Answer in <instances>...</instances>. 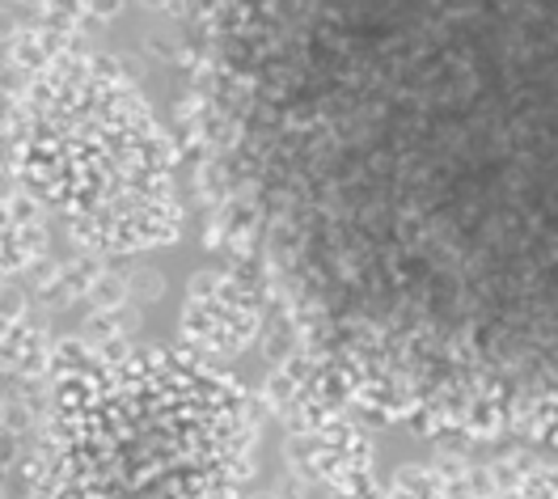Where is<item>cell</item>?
Masks as SVG:
<instances>
[{
  "label": "cell",
  "mask_w": 558,
  "mask_h": 499,
  "mask_svg": "<svg viewBox=\"0 0 558 499\" xmlns=\"http://www.w3.org/2000/svg\"><path fill=\"white\" fill-rule=\"evenodd\" d=\"M271 406L288 428L292 474L305 487L326 491V499H381L368 431L335 406L305 364H279L271 377Z\"/></svg>",
  "instance_id": "obj_3"
},
{
  "label": "cell",
  "mask_w": 558,
  "mask_h": 499,
  "mask_svg": "<svg viewBox=\"0 0 558 499\" xmlns=\"http://www.w3.org/2000/svg\"><path fill=\"white\" fill-rule=\"evenodd\" d=\"M436 462L449 470L461 499H558V462L537 453H440Z\"/></svg>",
  "instance_id": "obj_5"
},
{
  "label": "cell",
  "mask_w": 558,
  "mask_h": 499,
  "mask_svg": "<svg viewBox=\"0 0 558 499\" xmlns=\"http://www.w3.org/2000/svg\"><path fill=\"white\" fill-rule=\"evenodd\" d=\"M51 352L47 499H250L258 424L225 373L199 360Z\"/></svg>",
  "instance_id": "obj_1"
},
{
  "label": "cell",
  "mask_w": 558,
  "mask_h": 499,
  "mask_svg": "<svg viewBox=\"0 0 558 499\" xmlns=\"http://www.w3.org/2000/svg\"><path fill=\"white\" fill-rule=\"evenodd\" d=\"M258 321V288L238 271H204L182 305V339L199 360L238 356L254 343Z\"/></svg>",
  "instance_id": "obj_4"
},
{
  "label": "cell",
  "mask_w": 558,
  "mask_h": 499,
  "mask_svg": "<svg viewBox=\"0 0 558 499\" xmlns=\"http://www.w3.org/2000/svg\"><path fill=\"white\" fill-rule=\"evenodd\" d=\"M128 276H132V296H136L140 305H153V301L166 296V276L161 271H153V267H128Z\"/></svg>",
  "instance_id": "obj_8"
},
{
  "label": "cell",
  "mask_w": 558,
  "mask_h": 499,
  "mask_svg": "<svg viewBox=\"0 0 558 499\" xmlns=\"http://www.w3.org/2000/svg\"><path fill=\"white\" fill-rule=\"evenodd\" d=\"M140 4H144L148 13H170V9H174V0H140Z\"/></svg>",
  "instance_id": "obj_10"
},
{
  "label": "cell",
  "mask_w": 558,
  "mask_h": 499,
  "mask_svg": "<svg viewBox=\"0 0 558 499\" xmlns=\"http://www.w3.org/2000/svg\"><path fill=\"white\" fill-rule=\"evenodd\" d=\"M47 258V220L38 208V195H31L22 182L9 191V271H35Z\"/></svg>",
  "instance_id": "obj_6"
},
{
  "label": "cell",
  "mask_w": 558,
  "mask_h": 499,
  "mask_svg": "<svg viewBox=\"0 0 558 499\" xmlns=\"http://www.w3.org/2000/svg\"><path fill=\"white\" fill-rule=\"evenodd\" d=\"M13 166L31 170L35 191L69 216L85 249L128 254L178 238L182 216L166 141L123 85H76L35 98L31 114L17 110Z\"/></svg>",
  "instance_id": "obj_2"
},
{
  "label": "cell",
  "mask_w": 558,
  "mask_h": 499,
  "mask_svg": "<svg viewBox=\"0 0 558 499\" xmlns=\"http://www.w3.org/2000/svg\"><path fill=\"white\" fill-rule=\"evenodd\" d=\"M119 9H123V0H94V13L106 17V22H110V17H119Z\"/></svg>",
  "instance_id": "obj_9"
},
{
  "label": "cell",
  "mask_w": 558,
  "mask_h": 499,
  "mask_svg": "<svg viewBox=\"0 0 558 499\" xmlns=\"http://www.w3.org/2000/svg\"><path fill=\"white\" fill-rule=\"evenodd\" d=\"M381 499H461L440 462H411L381 483Z\"/></svg>",
  "instance_id": "obj_7"
}]
</instances>
